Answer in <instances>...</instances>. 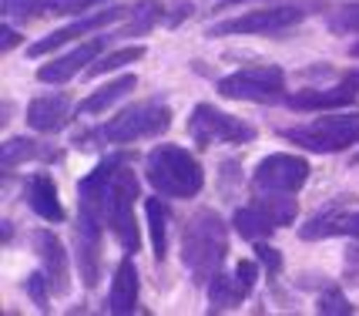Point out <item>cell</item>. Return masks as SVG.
Segmentation results:
<instances>
[{"label":"cell","mask_w":359,"mask_h":316,"mask_svg":"<svg viewBox=\"0 0 359 316\" xmlns=\"http://www.w3.org/2000/svg\"><path fill=\"white\" fill-rule=\"evenodd\" d=\"M229 253V225L219 212L198 209L182 229V263L198 286H208Z\"/></svg>","instance_id":"2"},{"label":"cell","mask_w":359,"mask_h":316,"mask_svg":"<svg viewBox=\"0 0 359 316\" xmlns=\"http://www.w3.org/2000/svg\"><path fill=\"white\" fill-rule=\"evenodd\" d=\"M353 58H359V41H356V44H353Z\"/></svg>","instance_id":"34"},{"label":"cell","mask_w":359,"mask_h":316,"mask_svg":"<svg viewBox=\"0 0 359 316\" xmlns=\"http://www.w3.org/2000/svg\"><path fill=\"white\" fill-rule=\"evenodd\" d=\"M135 84H138V78H135V74H121V78L108 81L101 91H94V95H88L84 101H81L78 114H101V111L111 108L114 101H121L128 91H135Z\"/></svg>","instance_id":"21"},{"label":"cell","mask_w":359,"mask_h":316,"mask_svg":"<svg viewBox=\"0 0 359 316\" xmlns=\"http://www.w3.org/2000/svg\"><path fill=\"white\" fill-rule=\"evenodd\" d=\"M309 178V162L299 155H285V152H276V155H266L255 172H252V185L259 192H272V195H292L306 185Z\"/></svg>","instance_id":"10"},{"label":"cell","mask_w":359,"mask_h":316,"mask_svg":"<svg viewBox=\"0 0 359 316\" xmlns=\"http://www.w3.org/2000/svg\"><path fill=\"white\" fill-rule=\"evenodd\" d=\"M144 178L165 199H191L205 185V172L198 158L188 155L178 145H155L144 158Z\"/></svg>","instance_id":"4"},{"label":"cell","mask_w":359,"mask_h":316,"mask_svg":"<svg viewBox=\"0 0 359 316\" xmlns=\"http://www.w3.org/2000/svg\"><path fill=\"white\" fill-rule=\"evenodd\" d=\"M34 158H54L50 148H41V142L34 138H7L4 142V172L11 175L17 165L24 162H34Z\"/></svg>","instance_id":"22"},{"label":"cell","mask_w":359,"mask_h":316,"mask_svg":"<svg viewBox=\"0 0 359 316\" xmlns=\"http://www.w3.org/2000/svg\"><path fill=\"white\" fill-rule=\"evenodd\" d=\"M259 279V269L252 259H238L235 272H215L212 283H208V306L222 313V310H232L252 293V286Z\"/></svg>","instance_id":"12"},{"label":"cell","mask_w":359,"mask_h":316,"mask_svg":"<svg viewBox=\"0 0 359 316\" xmlns=\"http://www.w3.org/2000/svg\"><path fill=\"white\" fill-rule=\"evenodd\" d=\"M67 121H71V98L67 95H44V98H34L27 105V125L34 131L54 135Z\"/></svg>","instance_id":"18"},{"label":"cell","mask_w":359,"mask_h":316,"mask_svg":"<svg viewBox=\"0 0 359 316\" xmlns=\"http://www.w3.org/2000/svg\"><path fill=\"white\" fill-rule=\"evenodd\" d=\"M161 17L165 14H161V7H158V4H138V7L131 11V27L125 31V37H138V34L151 31Z\"/></svg>","instance_id":"27"},{"label":"cell","mask_w":359,"mask_h":316,"mask_svg":"<svg viewBox=\"0 0 359 316\" xmlns=\"http://www.w3.org/2000/svg\"><path fill=\"white\" fill-rule=\"evenodd\" d=\"M302 239H329V236H353L359 239V209H326L299 229Z\"/></svg>","instance_id":"17"},{"label":"cell","mask_w":359,"mask_h":316,"mask_svg":"<svg viewBox=\"0 0 359 316\" xmlns=\"http://www.w3.org/2000/svg\"><path fill=\"white\" fill-rule=\"evenodd\" d=\"M108 4V0H37L34 14H50V17H78L88 14V7Z\"/></svg>","instance_id":"26"},{"label":"cell","mask_w":359,"mask_h":316,"mask_svg":"<svg viewBox=\"0 0 359 316\" xmlns=\"http://www.w3.org/2000/svg\"><path fill=\"white\" fill-rule=\"evenodd\" d=\"M135 306H138V269H135V253H128L111 279L108 313H131Z\"/></svg>","instance_id":"20"},{"label":"cell","mask_w":359,"mask_h":316,"mask_svg":"<svg viewBox=\"0 0 359 316\" xmlns=\"http://www.w3.org/2000/svg\"><path fill=\"white\" fill-rule=\"evenodd\" d=\"M37 0H4V14L7 17H31Z\"/></svg>","instance_id":"31"},{"label":"cell","mask_w":359,"mask_h":316,"mask_svg":"<svg viewBox=\"0 0 359 316\" xmlns=\"http://www.w3.org/2000/svg\"><path fill=\"white\" fill-rule=\"evenodd\" d=\"M219 95L229 101H255V105H276L285 98V71L262 64V67H242L219 81Z\"/></svg>","instance_id":"6"},{"label":"cell","mask_w":359,"mask_h":316,"mask_svg":"<svg viewBox=\"0 0 359 316\" xmlns=\"http://www.w3.org/2000/svg\"><path fill=\"white\" fill-rule=\"evenodd\" d=\"M285 142L299 145L306 152H319V155H332V152H346L359 145V114H329V118H313L306 125L285 128L282 131Z\"/></svg>","instance_id":"5"},{"label":"cell","mask_w":359,"mask_h":316,"mask_svg":"<svg viewBox=\"0 0 359 316\" xmlns=\"http://www.w3.org/2000/svg\"><path fill=\"white\" fill-rule=\"evenodd\" d=\"M172 128V108L165 101H138L131 108L118 111L111 121L97 125L94 131H84L81 138H74V145L81 148H101V145H135L144 138H158L161 131Z\"/></svg>","instance_id":"3"},{"label":"cell","mask_w":359,"mask_h":316,"mask_svg":"<svg viewBox=\"0 0 359 316\" xmlns=\"http://www.w3.org/2000/svg\"><path fill=\"white\" fill-rule=\"evenodd\" d=\"M144 58V48L141 44H131V48H121L114 51V54H104V58H97V61L84 71L88 78H104V74H111V71H121L125 64H135Z\"/></svg>","instance_id":"24"},{"label":"cell","mask_w":359,"mask_h":316,"mask_svg":"<svg viewBox=\"0 0 359 316\" xmlns=\"http://www.w3.org/2000/svg\"><path fill=\"white\" fill-rule=\"evenodd\" d=\"M24 199H27V206L47 222H64V206L61 199H57V185H54V178L44 172H34L24 178Z\"/></svg>","instance_id":"19"},{"label":"cell","mask_w":359,"mask_h":316,"mask_svg":"<svg viewBox=\"0 0 359 316\" xmlns=\"http://www.w3.org/2000/svg\"><path fill=\"white\" fill-rule=\"evenodd\" d=\"M188 135L198 148H212V145H242L255 138V128L238 121L225 111L212 108V105H195L191 118H188Z\"/></svg>","instance_id":"9"},{"label":"cell","mask_w":359,"mask_h":316,"mask_svg":"<svg viewBox=\"0 0 359 316\" xmlns=\"http://www.w3.org/2000/svg\"><path fill=\"white\" fill-rule=\"evenodd\" d=\"M31 242H34L37 259H41V266H44L50 293H54V296H67V293H71V263H67V253H64L61 239L54 236L50 229H37L31 236Z\"/></svg>","instance_id":"13"},{"label":"cell","mask_w":359,"mask_h":316,"mask_svg":"<svg viewBox=\"0 0 359 316\" xmlns=\"http://www.w3.org/2000/svg\"><path fill=\"white\" fill-rule=\"evenodd\" d=\"M309 14L299 4H269L259 11H245V14L232 17V20H219L208 27V37H235V34H282L296 27L302 17Z\"/></svg>","instance_id":"7"},{"label":"cell","mask_w":359,"mask_h":316,"mask_svg":"<svg viewBox=\"0 0 359 316\" xmlns=\"http://www.w3.org/2000/svg\"><path fill=\"white\" fill-rule=\"evenodd\" d=\"M17 41H20V34H17L14 27H4V51H11Z\"/></svg>","instance_id":"32"},{"label":"cell","mask_w":359,"mask_h":316,"mask_svg":"<svg viewBox=\"0 0 359 316\" xmlns=\"http://www.w3.org/2000/svg\"><path fill=\"white\" fill-rule=\"evenodd\" d=\"M235 4H252V0H219L215 11H225V7H235Z\"/></svg>","instance_id":"33"},{"label":"cell","mask_w":359,"mask_h":316,"mask_svg":"<svg viewBox=\"0 0 359 316\" xmlns=\"http://www.w3.org/2000/svg\"><path fill=\"white\" fill-rule=\"evenodd\" d=\"M144 216H148V225H151V242H155V259L161 263L165 253H168V209L155 199L144 202Z\"/></svg>","instance_id":"23"},{"label":"cell","mask_w":359,"mask_h":316,"mask_svg":"<svg viewBox=\"0 0 359 316\" xmlns=\"http://www.w3.org/2000/svg\"><path fill=\"white\" fill-rule=\"evenodd\" d=\"M131 11H135V7H104V11L84 14L81 20H74L71 27H61V31H54L50 37H44V41H34L27 54H31V58H41V54L61 48V44H67V41H78V37H84V34L97 31V27H108V24L121 20V17H131Z\"/></svg>","instance_id":"14"},{"label":"cell","mask_w":359,"mask_h":316,"mask_svg":"<svg viewBox=\"0 0 359 316\" xmlns=\"http://www.w3.org/2000/svg\"><path fill=\"white\" fill-rule=\"evenodd\" d=\"M326 24L332 34H359V0L339 4V7H329Z\"/></svg>","instance_id":"25"},{"label":"cell","mask_w":359,"mask_h":316,"mask_svg":"<svg viewBox=\"0 0 359 316\" xmlns=\"http://www.w3.org/2000/svg\"><path fill=\"white\" fill-rule=\"evenodd\" d=\"M24 293L31 296V303L37 306V310H50V283H47L44 272H31L27 279H24Z\"/></svg>","instance_id":"28"},{"label":"cell","mask_w":359,"mask_h":316,"mask_svg":"<svg viewBox=\"0 0 359 316\" xmlns=\"http://www.w3.org/2000/svg\"><path fill=\"white\" fill-rule=\"evenodd\" d=\"M356 95H359V71H353V74H346L332 88L299 91V95L285 98V101H289V108H296V111H323V108H343L349 101H356Z\"/></svg>","instance_id":"16"},{"label":"cell","mask_w":359,"mask_h":316,"mask_svg":"<svg viewBox=\"0 0 359 316\" xmlns=\"http://www.w3.org/2000/svg\"><path fill=\"white\" fill-rule=\"evenodd\" d=\"M135 199H138V178L121 158H108L104 165H97L91 175H84L78 182V206L94 209L125 253L141 249Z\"/></svg>","instance_id":"1"},{"label":"cell","mask_w":359,"mask_h":316,"mask_svg":"<svg viewBox=\"0 0 359 316\" xmlns=\"http://www.w3.org/2000/svg\"><path fill=\"white\" fill-rule=\"evenodd\" d=\"M104 44H108V37H91V41H84V44H78L71 54H64V58H57V61L37 67V81H44V84H61V81H71L81 67L88 71V67L97 61V54L104 51Z\"/></svg>","instance_id":"15"},{"label":"cell","mask_w":359,"mask_h":316,"mask_svg":"<svg viewBox=\"0 0 359 316\" xmlns=\"http://www.w3.org/2000/svg\"><path fill=\"white\" fill-rule=\"evenodd\" d=\"M296 199H285V195H272L266 192V199H252L249 206L235 209V232L242 239H262L269 232H276L282 225H289V222L296 219Z\"/></svg>","instance_id":"8"},{"label":"cell","mask_w":359,"mask_h":316,"mask_svg":"<svg viewBox=\"0 0 359 316\" xmlns=\"http://www.w3.org/2000/svg\"><path fill=\"white\" fill-rule=\"evenodd\" d=\"M319 313H326V316H346V313H353V303L346 300L339 289H326V293L319 296Z\"/></svg>","instance_id":"29"},{"label":"cell","mask_w":359,"mask_h":316,"mask_svg":"<svg viewBox=\"0 0 359 316\" xmlns=\"http://www.w3.org/2000/svg\"><path fill=\"white\" fill-rule=\"evenodd\" d=\"M101 229H104V219L94 209L78 206L74 249H78V269L84 286H97V279H101Z\"/></svg>","instance_id":"11"},{"label":"cell","mask_w":359,"mask_h":316,"mask_svg":"<svg viewBox=\"0 0 359 316\" xmlns=\"http://www.w3.org/2000/svg\"><path fill=\"white\" fill-rule=\"evenodd\" d=\"M255 253H259V263H262V266H266L269 272H272V276H276V272L282 269V256L276 253L272 246H266V242H259V246H255Z\"/></svg>","instance_id":"30"}]
</instances>
